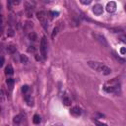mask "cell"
<instances>
[{
    "instance_id": "1",
    "label": "cell",
    "mask_w": 126,
    "mask_h": 126,
    "mask_svg": "<svg viewBox=\"0 0 126 126\" xmlns=\"http://www.w3.org/2000/svg\"><path fill=\"white\" fill-rule=\"evenodd\" d=\"M36 17H37L38 21L41 23L42 27H43L44 29H47V16H46L45 12H43V11L37 12V13H36Z\"/></svg>"
},
{
    "instance_id": "2",
    "label": "cell",
    "mask_w": 126,
    "mask_h": 126,
    "mask_svg": "<svg viewBox=\"0 0 126 126\" xmlns=\"http://www.w3.org/2000/svg\"><path fill=\"white\" fill-rule=\"evenodd\" d=\"M112 83H113V81L112 82H108V84H110V85H107L106 84L103 87V90L105 92H107V93H118L119 92V86H118V84L113 85Z\"/></svg>"
},
{
    "instance_id": "3",
    "label": "cell",
    "mask_w": 126,
    "mask_h": 126,
    "mask_svg": "<svg viewBox=\"0 0 126 126\" xmlns=\"http://www.w3.org/2000/svg\"><path fill=\"white\" fill-rule=\"evenodd\" d=\"M40 52H41L42 57L45 59L46 54H47V41H46V38L44 36L40 40Z\"/></svg>"
},
{
    "instance_id": "4",
    "label": "cell",
    "mask_w": 126,
    "mask_h": 126,
    "mask_svg": "<svg viewBox=\"0 0 126 126\" xmlns=\"http://www.w3.org/2000/svg\"><path fill=\"white\" fill-rule=\"evenodd\" d=\"M88 65H89L92 69H94V70H95V71H97V72H101L102 69H103V66H104L102 63H100V62H95V61H89V62H88Z\"/></svg>"
},
{
    "instance_id": "5",
    "label": "cell",
    "mask_w": 126,
    "mask_h": 126,
    "mask_svg": "<svg viewBox=\"0 0 126 126\" xmlns=\"http://www.w3.org/2000/svg\"><path fill=\"white\" fill-rule=\"evenodd\" d=\"M93 36H94V38L96 41H98L101 45H103V46H107V45H108V44H107V41H106V39H105V37H104L102 34L96 33V32H93Z\"/></svg>"
},
{
    "instance_id": "6",
    "label": "cell",
    "mask_w": 126,
    "mask_h": 126,
    "mask_svg": "<svg viewBox=\"0 0 126 126\" xmlns=\"http://www.w3.org/2000/svg\"><path fill=\"white\" fill-rule=\"evenodd\" d=\"M92 10H93V13H94V15L99 16V15H101L102 12H103V7H102V5H100V4H95V5L92 8Z\"/></svg>"
},
{
    "instance_id": "7",
    "label": "cell",
    "mask_w": 126,
    "mask_h": 126,
    "mask_svg": "<svg viewBox=\"0 0 126 126\" xmlns=\"http://www.w3.org/2000/svg\"><path fill=\"white\" fill-rule=\"evenodd\" d=\"M105 9H106V11H107L108 13H113V12H115V10H116V3H115L114 1L108 2V3L106 4Z\"/></svg>"
},
{
    "instance_id": "8",
    "label": "cell",
    "mask_w": 126,
    "mask_h": 126,
    "mask_svg": "<svg viewBox=\"0 0 126 126\" xmlns=\"http://www.w3.org/2000/svg\"><path fill=\"white\" fill-rule=\"evenodd\" d=\"M70 113H71V115H73L74 117H79V116L81 115L82 111H81V108H80L79 106H73V107L70 109Z\"/></svg>"
},
{
    "instance_id": "9",
    "label": "cell",
    "mask_w": 126,
    "mask_h": 126,
    "mask_svg": "<svg viewBox=\"0 0 126 126\" xmlns=\"http://www.w3.org/2000/svg\"><path fill=\"white\" fill-rule=\"evenodd\" d=\"M7 51H8V53H10V54H14V53L17 51V46L14 45V44H10V45L7 46Z\"/></svg>"
},
{
    "instance_id": "10",
    "label": "cell",
    "mask_w": 126,
    "mask_h": 126,
    "mask_svg": "<svg viewBox=\"0 0 126 126\" xmlns=\"http://www.w3.org/2000/svg\"><path fill=\"white\" fill-rule=\"evenodd\" d=\"M25 99H26L28 105H30V106H32V105H33V99L32 98V96H31L29 94H25Z\"/></svg>"
},
{
    "instance_id": "11",
    "label": "cell",
    "mask_w": 126,
    "mask_h": 126,
    "mask_svg": "<svg viewBox=\"0 0 126 126\" xmlns=\"http://www.w3.org/2000/svg\"><path fill=\"white\" fill-rule=\"evenodd\" d=\"M13 73H14V69H13L12 65L8 64V65L6 66V68H5V74H6V75H12Z\"/></svg>"
},
{
    "instance_id": "12",
    "label": "cell",
    "mask_w": 126,
    "mask_h": 126,
    "mask_svg": "<svg viewBox=\"0 0 126 126\" xmlns=\"http://www.w3.org/2000/svg\"><path fill=\"white\" fill-rule=\"evenodd\" d=\"M22 119H23V115L19 114V115L14 116V118H13V122H14V123H16V124H20V123H21V121H22Z\"/></svg>"
},
{
    "instance_id": "13",
    "label": "cell",
    "mask_w": 126,
    "mask_h": 126,
    "mask_svg": "<svg viewBox=\"0 0 126 126\" xmlns=\"http://www.w3.org/2000/svg\"><path fill=\"white\" fill-rule=\"evenodd\" d=\"M62 101H63V104H64V105H66V106L71 105V98H70V97H68V96H64V97H63V99H62Z\"/></svg>"
},
{
    "instance_id": "14",
    "label": "cell",
    "mask_w": 126,
    "mask_h": 126,
    "mask_svg": "<svg viewBox=\"0 0 126 126\" xmlns=\"http://www.w3.org/2000/svg\"><path fill=\"white\" fill-rule=\"evenodd\" d=\"M32 121H33L34 124H39L40 121H41V118H40V116L38 114H34L33 115V118H32Z\"/></svg>"
},
{
    "instance_id": "15",
    "label": "cell",
    "mask_w": 126,
    "mask_h": 126,
    "mask_svg": "<svg viewBox=\"0 0 126 126\" xmlns=\"http://www.w3.org/2000/svg\"><path fill=\"white\" fill-rule=\"evenodd\" d=\"M29 38H30L31 40H33V41H35V40L37 39V36H36V33H35L34 32H31L29 33Z\"/></svg>"
},
{
    "instance_id": "16",
    "label": "cell",
    "mask_w": 126,
    "mask_h": 126,
    "mask_svg": "<svg viewBox=\"0 0 126 126\" xmlns=\"http://www.w3.org/2000/svg\"><path fill=\"white\" fill-rule=\"evenodd\" d=\"M113 55H114L115 59H116L117 61H119L120 63H125V62H126V60H125L124 58H121V57H119V56L116 54V52H115V51H113Z\"/></svg>"
},
{
    "instance_id": "17",
    "label": "cell",
    "mask_w": 126,
    "mask_h": 126,
    "mask_svg": "<svg viewBox=\"0 0 126 126\" xmlns=\"http://www.w3.org/2000/svg\"><path fill=\"white\" fill-rule=\"evenodd\" d=\"M14 79H12V78H9V79H7L6 80V83H7V85H8V87L10 88V89H12L13 88V86H14Z\"/></svg>"
},
{
    "instance_id": "18",
    "label": "cell",
    "mask_w": 126,
    "mask_h": 126,
    "mask_svg": "<svg viewBox=\"0 0 126 126\" xmlns=\"http://www.w3.org/2000/svg\"><path fill=\"white\" fill-rule=\"evenodd\" d=\"M20 61H21L22 63H28V61H29V58H28L26 55H24V54H21V55H20Z\"/></svg>"
},
{
    "instance_id": "19",
    "label": "cell",
    "mask_w": 126,
    "mask_h": 126,
    "mask_svg": "<svg viewBox=\"0 0 126 126\" xmlns=\"http://www.w3.org/2000/svg\"><path fill=\"white\" fill-rule=\"evenodd\" d=\"M14 34H15V32H14V30H13V29H11V28H10V29H8V30H7V35H8V36H10V37H11V36H14Z\"/></svg>"
},
{
    "instance_id": "20",
    "label": "cell",
    "mask_w": 126,
    "mask_h": 126,
    "mask_svg": "<svg viewBox=\"0 0 126 126\" xmlns=\"http://www.w3.org/2000/svg\"><path fill=\"white\" fill-rule=\"evenodd\" d=\"M48 15H50L51 18H54V17H57L59 15V13L55 12V11H50V12H48Z\"/></svg>"
},
{
    "instance_id": "21",
    "label": "cell",
    "mask_w": 126,
    "mask_h": 126,
    "mask_svg": "<svg viewBox=\"0 0 126 126\" xmlns=\"http://www.w3.org/2000/svg\"><path fill=\"white\" fill-rule=\"evenodd\" d=\"M58 30H59V28L58 27H55L54 29H53V32H52V35H51V37L52 38H54L55 37V35L57 34V32H58Z\"/></svg>"
},
{
    "instance_id": "22",
    "label": "cell",
    "mask_w": 126,
    "mask_h": 126,
    "mask_svg": "<svg viewBox=\"0 0 126 126\" xmlns=\"http://www.w3.org/2000/svg\"><path fill=\"white\" fill-rule=\"evenodd\" d=\"M119 39H120V41H122L123 43H126V34H121V35H119Z\"/></svg>"
},
{
    "instance_id": "23",
    "label": "cell",
    "mask_w": 126,
    "mask_h": 126,
    "mask_svg": "<svg viewBox=\"0 0 126 126\" xmlns=\"http://www.w3.org/2000/svg\"><path fill=\"white\" fill-rule=\"evenodd\" d=\"M0 95H1V101L2 102H4L5 101V92H4V90H1V92H0Z\"/></svg>"
},
{
    "instance_id": "24",
    "label": "cell",
    "mask_w": 126,
    "mask_h": 126,
    "mask_svg": "<svg viewBox=\"0 0 126 126\" xmlns=\"http://www.w3.org/2000/svg\"><path fill=\"white\" fill-rule=\"evenodd\" d=\"M28 90H29V86H28V85H24V86L22 87V92H23L24 94H26V93L28 92Z\"/></svg>"
},
{
    "instance_id": "25",
    "label": "cell",
    "mask_w": 126,
    "mask_h": 126,
    "mask_svg": "<svg viewBox=\"0 0 126 126\" xmlns=\"http://www.w3.org/2000/svg\"><path fill=\"white\" fill-rule=\"evenodd\" d=\"M80 2H81L83 5H89V4H91L92 0H80Z\"/></svg>"
},
{
    "instance_id": "26",
    "label": "cell",
    "mask_w": 126,
    "mask_h": 126,
    "mask_svg": "<svg viewBox=\"0 0 126 126\" xmlns=\"http://www.w3.org/2000/svg\"><path fill=\"white\" fill-rule=\"evenodd\" d=\"M10 1H11L12 5H16V6H18L21 3V0H10Z\"/></svg>"
},
{
    "instance_id": "27",
    "label": "cell",
    "mask_w": 126,
    "mask_h": 126,
    "mask_svg": "<svg viewBox=\"0 0 126 126\" xmlns=\"http://www.w3.org/2000/svg\"><path fill=\"white\" fill-rule=\"evenodd\" d=\"M34 50H35L34 46H30V47L28 48V51H29V52H34Z\"/></svg>"
},
{
    "instance_id": "28",
    "label": "cell",
    "mask_w": 126,
    "mask_h": 126,
    "mask_svg": "<svg viewBox=\"0 0 126 126\" xmlns=\"http://www.w3.org/2000/svg\"><path fill=\"white\" fill-rule=\"evenodd\" d=\"M120 53L121 54H125L126 53V47H121L120 48Z\"/></svg>"
},
{
    "instance_id": "29",
    "label": "cell",
    "mask_w": 126,
    "mask_h": 126,
    "mask_svg": "<svg viewBox=\"0 0 126 126\" xmlns=\"http://www.w3.org/2000/svg\"><path fill=\"white\" fill-rule=\"evenodd\" d=\"M3 65H4V57L2 56L1 57V61H0V67H2Z\"/></svg>"
},
{
    "instance_id": "30",
    "label": "cell",
    "mask_w": 126,
    "mask_h": 126,
    "mask_svg": "<svg viewBox=\"0 0 126 126\" xmlns=\"http://www.w3.org/2000/svg\"><path fill=\"white\" fill-rule=\"evenodd\" d=\"M124 9H125V12H126V5H125V7H124Z\"/></svg>"
}]
</instances>
